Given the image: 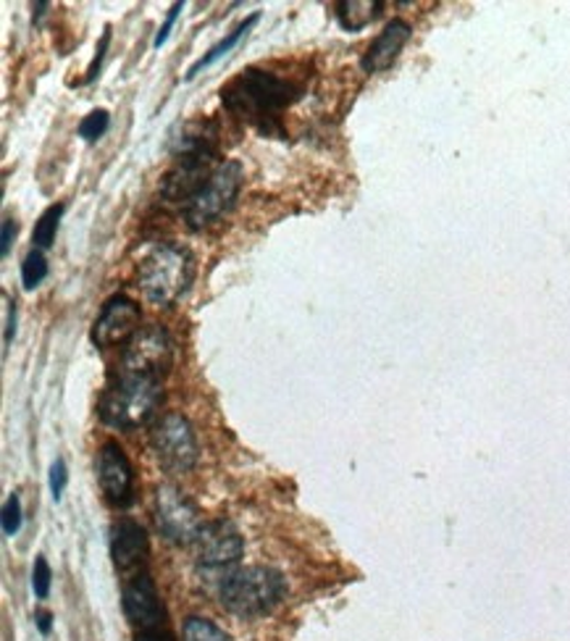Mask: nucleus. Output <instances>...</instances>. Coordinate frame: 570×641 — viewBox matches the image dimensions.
<instances>
[{
	"instance_id": "obj_1",
	"label": "nucleus",
	"mask_w": 570,
	"mask_h": 641,
	"mask_svg": "<svg viewBox=\"0 0 570 641\" xmlns=\"http://www.w3.org/2000/svg\"><path fill=\"white\" fill-rule=\"evenodd\" d=\"M303 97V88L274 71L251 67L221 88V103L264 137H284L281 116Z\"/></svg>"
},
{
	"instance_id": "obj_2",
	"label": "nucleus",
	"mask_w": 570,
	"mask_h": 641,
	"mask_svg": "<svg viewBox=\"0 0 570 641\" xmlns=\"http://www.w3.org/2000/svg\"><path fill=\"white\" fill-rule=\"evenodd\" d=\"M195 279V260L187 247L163 242L155 245L146 258H142L137 281L146 294L148 303L159 307H172L176 300L189 290Z\"/></svg>"
},
{
	"instance_id": "obj_3",
	"label": "nucleus",
	"mask_w": 570,
	"mask_h": 641,
	"mask_svg": "<svg viewBox=\"0 0 570 641\" xmlns=\"http://www.w3.org/2000/svg\"><path fill=\"white\" fill-rule=\"evenodd\" d=\"M284 575L266 566H247L229 571L219 584V599L240 618H260L284 599Z\"/></svg>"
},
{
	"instance_id": "obj_4",
	"label": "nucleus",
	"mask_w": 570,
	"mask_h": 641,
	"mask_svg": "<svg viewBox=\"0 0 570 641\" xmlns=\"http://www.w3.org/2000/svg\"><path fill=\"white\" fill-rule=\"evenodd\" d=\"M163 403V387L159 378L148 376H124L119 374V382L110 384L103 395L101 421L110 429L132 431L159 413Z\"/></svg>"
},
{
	"instance_id": "obj_5",
	"label": "nucleus",
	"mask_w": 570,
	"mask_h": 641,
	"mask_svg": "<svg viewBox=\"0 0 570 641\" xmlns=\"http://www.w3.org/2000/svg\"><path fill=\"white\" fill-rule=\"evenodd\" d=\"M211 140L213 135L206 132H195L185 137L179 159H176L174 168L166 174L161 187V195L168 202H179V206L185 208L187 202L211 182L216 168L221 166L219 150H216Z\"/></svg>"
},
{
	"instance_id": "obj_6",
	"label": "nucleus",
	"mask_w": 570,
	"mask_h": 641,
	"mask_svg": "<svg viewBox=\"0 0 570 641\" xmlns=\"http://www.w3.org/2000/svg\"><path fill=\"white\" fill-rule=\"evenodd\" d=\"M242 187V166L237 161H224L216 174L211 176L206 187L195 195L193 200L182 208L185 213L187 226L193 232H200V229H208L221 215H226L234 208V200H237Z\"/></svg>"
},
{
	"instance_id": "obj_7",
	"label": "nucleus",
	"mask_w": 570,
	"mask_h": 641,
	"mask_svg": "<svg viewBox=\"0 0 570 641\" xmlns=\"http://www.w3.org/2000/svg\"><path fill=\"white\" fill-rule=\"evenodd\" d=\"M174 342L172 335L159 324H150L124 345L119 374L161 378L172 371Z\"/></svg>"
},
{
	"instance_id": "obj_8",
	"label": "nucleus",
	"mask_w": 570,
	"mask_h": 641,
	"mask_svg": "<svg viewBox=\"0 0 570 641\" xmlns=\"http://www.w3.org/2000/svg\"><path fill=\"white\" fill-rule=\"evenodd\" d=\"M150 447L166 474L179 476L198 463V436L182 413H166L150 431Z\"/></svg>"
},
{
	"instance_id": "obj_9",
	"label": "nucleus",
	"mask_w": 570,
	"mask_h": 641,
	"mask_svg": "<svg viewBox=\"0 0 570 641\" xmlns=\"http://www.w3.org/2000/svg\"><path fill=\"white\" fill-rule=\"evenodd\" d=\"M155 526L172 545H193L198 539L202 521L195 502L166 483L155 489Z\"/></svg>"
},
{
	"instance_id": "obj_10",
	"label": "nucleus",
	"mask_w": 570,
	"mask_h": 641,
	"mask_svg": "<svg viewBox=\"0 0 570 641\" xmlns=\"http://www.w3.org/2000/svg\"><path fill=\"white\" fill-rule=\"evenodd\" d=\"M121 605H124V615H127L129 626L135 628V633L168 626V615L161 602L159 586H155L153 575H150L148 571L129 575L121 592Z\"/></svg>"
},
{
	"instance_id": "obj_11",
	"label": "nucleus",
	"mask_w": 570,
	"mask_h": 641,
	"mask_svg": "<svg viewBox=\"0 0 570 641\" xmlns=\"http://www.w3.org/2000/svg\"><path fill=\"white\" fill-rule=\"evenodd\" d=\"M97 481L114 508H129L135 502V468L127 453L116 442H106L97 453Z\"/></svg>"
},
{
	"instance_id": "obj_12",
	"label": "nucleus",
	"mask_w": 570,
	"mask_h": 641,
	"mask_svg": "<svg viewBox=\"0 0 570 641\" xmlns=\"http://www.w3.org/2000/svg\"><path fill=\"white\" fill-rule=\"evenodd\" d=\"M195 552H198L202 568L221 571V568L237 566L242 552H245V541H242L234 523L213 521L200 528L198 539H195Z\"/></svg>"
},
{
	"instance_id": "obj_13",
	"label": "nucleus",
	"mask_w": 570,
	"mask_h": 641,
	"mask_svg": "<svg viewBox=\"0 0 570 641\" xmlns=\"http://www.w3.org/2000/svg\"><path fill=\"white\" fill-rule=\"evenodd\" d=\"M140 331V305L127 294H116L103 305L93 324V342L97 348L127 345Z\"/></svg>"
},
{
	"instance_id": "obj_14",
	"label": "nucleus",
	"mask_w": 570,
	"mask_h": 641,
	"mask_svg": "<svg viewBox=\"0 0 570 641\" xmlns=\"http://www.w3.org/2000/svg\"><path fill=\"white\" fill-rule=\"evenodd\" d=\"M110 558L116 571L124 575H137L146 571L150 558V541L146 528L132 518H121L110 532Z\"/></svg>"
},
{
	"instance_id": "obj_15",
	"label": "nucleus",
	"mask_w": 570,
	"mask_h": 641,
	"mask_svg": "<svg viewBox=\"0 0 570 641\" xmlns=\"http://www.w3.org/2000/svg\"><path fill=\"white\" fill-rule=\"evenodd\" d=\"M410 24L403 22V19H395V22H389L384 27L382 35L376 37V40L371 43V48L365 50L363 61H360V67L363 71H369V74H376V71H384L389 69L392 63L397 61V56L403 54L405 43L410 40Z\"/></svg>"
},
{
	"instance_id": "obj_16",
	"label": "nucleus",
	"mask_w": 570,
	"mask_h": 641,
	"mask_svg": "<svg viewBox=\"0 0 570 641\" xmlns=\"http://www.w3.org/2000/svg\"><path fill=\"white\" fill-rule=\"evenodd\" d=\"M382 0H339L337 3V22L345 32H360L382 14Z\"/></svg>"
},
{
	"instance_id": "obj_17",
	"label": "nucleus",
	"mask_w": 570,
	"mask_h": 641,
	"mask_svg": "<svg viewBox=\"0 0 570 641\" xmlns=\"http://www.w3.org/2000/svg\"><path fill=\"white\" fill-rule=\"evenodd\" d=\"M258 19H260V14H251V16H247V19H245V22H242V24H240V27H237V30H232V32H229V35L224 37V40H221V43H216V45H213V48H211V50H208V54H206V56H200V58H198V61H195V63H193V67H189V69H187L185 80H187V82H189V80H195V77H198L202 69H208V67H211V63H216V61H219V58H224V56L229 54V50H232V48H237V45H240V40H242V37H245V35H247V32H251V30L255 27V24H258Z\"/></svg>"
},
{
	"instance_id": "obj_18",
	"label": "nucleus",
	"mask_w": 570,
	"mask_h": 641,
	"mask_svg": "<svg viewBox=\"0 0 570 641\" xmlns=\"http://www.w3.org/2000/svg\"><path fill=\"white\" fill-rule=\"evenodd\" d=\"M63 211H67V206L58 202V206H50L48 211L40 215V221L35 224V232H32V242H35L37 250H48V247L54 245Z\"/></svg>"
},
{
	"instance_id": "obj_19",
	"label": "nucleus",
	"mask_w": 570,
	"mask_h": 641,
	"mask_svg": "<svg viewBox=\"0 0 570 641\" xmlns=\"http://www.w3.org/2000/svg\"><path fill=\"white\" fill-rule=\"evenodd\" d=\"M182 641H232L224 628H219L211 618H200V615H193V618L185 620V628H182Z\"/></svg>"
},
{
	"instance_id": "obj_20",
	"label": "nucleus",
	"mask_w": 570,
	"mask_h": 641,
	"mask_svg": "<svg viewBox=\"0 0 570 641\" xmlns=\"http://www.w3.org/2000/svg\"><path fill=\"white\" fill-rule=\"evenodd\" d=\"M45 277H48V260H45V255L40 250H32L22 264L24 290H35V287H40Z\"/></svg>"
},
{
	"instance_id": "obj_21",
	"label": "nucleus",
	"mask_w": 570,
	"mask_h": 641,
	"mask_svg": "<svg viewBox=\"0 0 570 641\" xmlns=\"http://www.w3.org/2000/svg\"><path fill=\"white\" fill-rule=\"evenodd\" d=\"M108 127H110L108 110L97 108L90 116H84L82 124H80V129H77V132H80V137H82L84 142H95V140H101V137L108 132Z\"/></svg>"
},
{
	"instance_id": "obj_22",
	"label": "nucleus",
	"mask_w": 570,
	"mask_h": 641,
	"mask_svg": "<svg viewBox=\"0 0 570 641\" xmlns=\"http://www.w3.org/2000/svg\"><path fill=\"white\" fill-rule=\"evenodd\" d=\"M50 584H54V571H50L48 560L40 555V558L35 560V568H32V592H35V597L48 599Z\"/></svg>"
},
{
	"instance_id": "obj_23",
	"label": "nucleus",
	"mask_w": 570,
	"mask_h": 641,
	"mask_svg": "<svg viewBox=\"0 0 570 641\" xmlns=\"http://www.w3.org/2000/svg\"><path fill=\"white\" fill-rule=\"evenodd\" d=\"M19 528H22V502H19L16 492H11L3 505V534L16 536Z\"/></svg>"
},
{
	"instance_id": "obj_24",
	"label": "nucleus",
	"mask_w": 570,
	"mask_h": 641,
	"mask_svg": "<svg viewBox=\"0 0 570 641\" xmlns=\"http://www.w3.org/2000/svg\"><path fill=\"white\" fill-rule=\"evenodd\" d=\"M67 481H69L67 461H63V457H58L54 466H50V497H54V502H61L63 489H67Z\"/></svg>"
},
{
	"instance_id": "obj_25",
	"label": "nucleus",
	"mask_w": 570,
	"mask_h": 641,
	"mask_svg": "<svg viewBox=\"0 0 570 641\" xmlns=\"http://www.w3.org/2000/svg\"><path fill=\"white\" fill-rule=\"evenodd\" d=\"M108 45H110V27H106V32H103V40H101V45H97V54H95V58H93V63H90L88 77H84V82H88V84H90V82H95V80H97V74H101L103 58H106Z\"/></svg>"
},
{
	"instance_id": "obj_26",
	"label": "nucleus",
	"mask_w": 570,
	"mask_h": 641,
	"mask_svg": "<svg viewBox=\"0 0 570 641\" xmlns=\"http://www.w3.org/2000/svg\"><path fill=\"white\" fill-rule=\"evenodd\" d=\"M3 303H5V337H3V345H5V350H9L11 342H14V335H16V303L9 298V294H3Z\"/></svg>"
},
{
	"instance_id": "obj_27",
	"label": "nucleus",
	"mask_w": 570,
	"mask_h": 641,
	"mask_svg": "<svg viewBox=\"0 0 570 641\" xmlns=\"http://www.w3.org/2000/svg\"><path fill=\"white\" fill-rule=\"evenodd\" d=\"M182 11H185V3H174L172 9H168V16H166V22H163V27L159 30V35H155V40H153L155 48H161V45L168 40V32H172L174 22H176V16H179Z\"/></svg>"
},
{
	"instance_id": "obj_28",
	"label": "nucleus",
	"mask_w": 570,
	"mask_h": 641,
	"mask_svg": "<svg viewBox=\"0 0 570 641\" xmlns=\"http://www.w3.org/2000/svg\"><path fill=\"white\" fill-rule=\"evenodd\" d=\"M16 240V221L14 219H5L3 221V237H0V255H9L11 253V245H14Z\"/></svg>"
},
{
	"instance_id": "obj_29",
	"label": "nucleus",
	"mask_w": 570,
	"mask_h": 641,
	"mask_svg": "<svg viewBox=\"0 0 570 641\" xmlns=\"http://www.w3.org/2000/svg\"><path fill=\"white\" fill-rule=\"evenodd\" d=\"M135 641H176V639L172 633V626H161V628H153V631L135 633Z\"/></svg>"
},
{
	"instance_id": "obj_30",
	"label": "nucleus",
	"mask_w": 570,
	"mask_h": 641,
	"mask_svg": "<svg viewBox=\"0 0 570 641\" xmlns=\"http://www.w3.org/2000/svg\"><path fill=\"white\" fill-rule=\"evenodd\" d=\"M35 623H37V628H40L43 637H48V633H50V626H54V615L40 610V613L35 615Z\"/></svg>"
},
{
	"instance_id": "obj_31",
	"label": "nucleus",
	"mask_w": 570,
	"mask_h": 641,
	"mask_svg": "<svg viewBox=\"0 0 570 641\" xmlns=\"http://www.w3.org/2000/svg\"><path fill=\"white\" fill-rule=\"evenodd\" d=\"M45 9H48V3H37L35 5V22H40L43 14H45Z\"/></svg>"
}]
</instances>
